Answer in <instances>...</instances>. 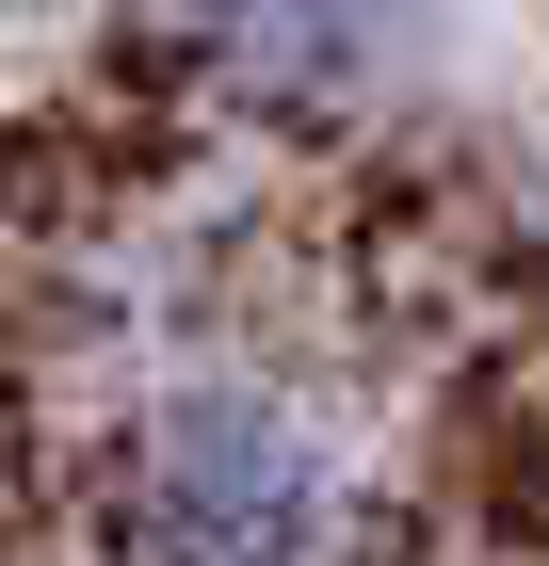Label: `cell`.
<instances>
[{"instance_id": "1", "label": "cell", "mask_w": 549, "mask_h": 566, "mask_svg": "<svg viewBox=\"0 0 549 566\" xmlns=\"http://www.w3.org/2000/svg\"><path fill=\"white\" fill-rule=\"evenodd\" d=\"M114 551L129 566H356V470L275 389H162L114 437Z\"/></svg>"}, {"instance_id": "2", "label": "cell", "mask_w": 549, "mask_h": 566, "mask_svg": "<svg viewBox=\"0 0 549 566\" xmlns=\"http://www.w3.org/2000/svg\"><path fill=\"white\" fill-rule=\"evenodd\" d=\"M194 49L275 114H324L388 65V0H194Z\"/></svg>"}]
</instances>
